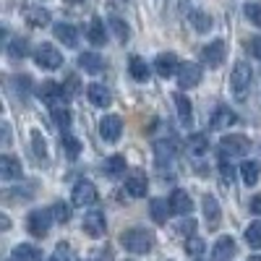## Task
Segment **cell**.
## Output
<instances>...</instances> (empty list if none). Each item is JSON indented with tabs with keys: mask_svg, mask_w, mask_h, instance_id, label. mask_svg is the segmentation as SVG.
Segmentation results:
<instances>
[{
	"mask_svg": "<svg viewBox=\"0 0 261 261\" xmlns=\"http://www.w3.org/2000/svg\"><path fill=\"white\" fill-rule=\"evenodd\" d=\"M180 60H178V55L175 53H160L157 58H154V71L162 76V79H170V76H175L178 71H180Z\"/></svg>",
	"mask_w": 261,
	"mask_h": 261,
	"instance_id": "9",
	"label": "cell"
},
{
	"mask_svg": "<svg viewBox=\"0 0 261 261\" xmlns=\"http://www.w3.org/2000/svg\"><path fill=\"white\" fill-rule=\"evenodd\" d=\"M21 175H24L21 162L13 154H3V160H0V178L3 180H18Z\"/></svg>",
	"mask_w": 261,
	"mask_h": 261,
	"instance_id": "16",
	"label": "cell"
},
{
	"mask_svg": "<svg viewBox=\"0 0 261 261\" xmlns=\"http://www.w3.org/2000/svg\"><path fill=\"white\" fill-rule=\"evenodd\" d=\"M180 232H188V235H193V230H196V220L193 217H186V220L180 222V227H178Z\"/></svg>",
	"mask_w": 261,
	"mask_h": 261,
	"instance_id": "45",
	"label": "cell"
},
{
	"mask_svg": "<svg viewBox=\"0 0 261 261\" xmlns=\"http://www.w3.org/2000/svg\"><path fill=\"white\" fill-rule=\"evenodd\" d=\"M34 60L39 68H47V71H55L63 65V55L58 53V47L47 45V42H42V45L34 50Z\"/></svg>",
	"mask_w": 261,
	"mask_h": 261,
	"instance_id": "5",
	"label": "cell"
},
{
	"mask_svg": "<svg viewBox=\"0 0 261 261\" xmlns=\"http://www.w3.org/2000/svg\"><path fill=\"white\" fill-rule=\"evenodd\" d=\"M55 39H60L65 47H76L79 45V32H76V27H71V24H55Z\"/></svg>",
	"mask_w": 261,
	"mask_h": 261,
	"instance_id": "20",
	"label": "cell"
},
{
	"mask_svg": "<svg viewBox=\"0 0 261 261\" xmlns=\"http://www.w3.org/2000/svg\"><path fill=\"white\" fill-rule=\"evenodd\" d=\"M53 220H55L53 212H45V209L32 212V214L27 217V230H29V235H34V238H45V235L50 232Z\"/></svg>",
	"mask_w": 261,
	"mask_h": 261,
	"instance_id": "3",
	"label": "cell"
},
{
	"mask_svg": "<svg viewBox=\"0 0 261 261\" xmlns=\"http://www.w3.org/2000/svg\"><path fill=\"white\" fill-rule=\"evenodd\" d=\"M248 261H261V256H248Z\"/></svg>",
	"mask_w": 261,
	"mask_h": 261,
	"instance_id": "49",
	"label": "cell"
},
{
	"mask_svg": "<svg viewBox=\"0 0 261 261\" xmlns=\"http://www.w3.org/2000/svg\"><path fill=\"white\" fill-rule=\"evenodd\" d=\"M60 144H63V151H65V157H68V160H76V157H79V151H81V141H79L73 134H68V130H63Z\"/></svg>",
	"mask_w": 261,
	"mask_h": 261,
	"instance_id": "30",
	"label": "cell"
},
{
	"mask_svg": "<svg viewBox=\"0 0 261 261\" xmlns=\"http://www.w3.org/2000/svg\"><path fill=\"white\" fill-rule=\"evenodd\" d=\"M246 243L251 248H261V222H251L246 227Z\"/></svg>",
	"mask_w": 261,
	"mask_h": 261,
	"instance_id": "38",
	"label": "cell"
},
{
	"mask_svg": "<svg viewBox=\"0 0 261 261\" xmlns=\"http://www.w3.org/2000/svg\"><path fill=\"white\" fill-rule=\"evenodd\" d=\"M65 92H68V94H76L79 92V79L76 76H68V81H65Z\"/></svg>",
	"mask_w": 261,
	"mask_h": 261,
	"instance_id": "46",
	"label": "cell"
},
{
	"mask_svg": "<svg viewBox=\"0 0 261 261\" xmlns=\"http://www.w3.org/2000/svg\"><path fill=\"white\" fill-rule=\"evenodd\" d=\"M120 134H123V120H120L118 115H105V118L99 120V136H102L105 141L115 144V141L120 139Z\"/></svg>",
	"mask_w": 261,
	"mask_h": 261,
	"instance_id": "11",
	"label": "cell"
},
{
	"mask_svg": "<svg viewBox=\"0 0 261 261\" xmlns=\"http://www.w3.org/2000/svg\"><path fill=\"white\" fill-rule=\"evenodd\" d=\"M235 251H238V246H235L232 238H220V241H217V246H214V251H212V256H214L217 261H227V258L235 256Z\"/></svg>",
	"mask_w": 261,
	"mask_h": 261,
	"instance_id": "22",
	"label": "cell"
},
{
	"mask_svg": "<svg viewBox=\"0 0 261 261\" xmlns=\"http://www.w3.org/2000/svg\"><path fill=\"white\" fill-rule=\"evenodd\" d=\"M86 37H89L92 45L102 47L105 42H107V32H105V21L102 18H92L89 21V29H86Z\"/></svg>",
	"mask_w": 261,
	"mask_h": 261,
	"instance_id": "21",
	"label": "cell"
},
{
	"mask_svg": "<svg viewBox=\"0 0 261 261\" xmlns=\"http://www.w3.org/2000/svg\"><path fill=\"white\" fill-rule=\"evenodd\" d=\"M175 141H157L154 144V151H157V162L160 165H165V160L167 162H172V157H175Z\"/></svg>",
	"mask_w": 261,
	"mask_h": 261,
	"instance_id": "33",
	"label": "cell"
},
{
	"mask_svg": "<svg viewBox=\"0 0 261 261\" xmlns=\"http://www.w3.org/2000/svg\"><path fill=\"white\" fill-rule=\"evenodd\" d=\"M110 29L115 32V37H118V42H128V37H130V29H128V24L123 18H118V16H110Z\"/></svg>",
	"mask_w": 261,
	"mask_h": 261,
	"instance_id": "37",
	"label": "cell"
},
{
	"mask_svg": "<svg viewBox=\"0 0 261 261\" xmlns=\"http://www.w3.org/2000/svg\"><path fill=\"white\" fill-rule=\"evenodd\" d=\"M32 149H34V157H37L39 162L47 160V141L42 139L39 130H32Z\"/></svg>",
	"mask_w": 261,
	"mask_h": 261,
	"instance_id": "36",
	"label": "cell"
},
{
	"mask_svg": "<svg viewBox=\"0 0 261 261\" xmlns=\"http://www.w3.org/2000/svg\"><path fill=\"white\" fill-rule=\"evenodd\" d=\"M251 81H253V71H251V65L248 63H235V68L230 73V86H232V94L238 99H246L248 89H251Z\"/></svg>",
	"mask_w": 261,
	"mask_h": 261,
	"instance_id": "2",
	"label": "cell"
},
{
	"mask_svg": "<svg viewBox=\"0 0 261 261\" xmlns=\"http://www.w3.org/2000/svg\"><path fill=\"white\" fill-rule=\"evenodd\" d=\"M50 212H53V217H55L58 222H68V220H71V206H68V204H63V201H58Z\"/></svg>",
	"mask_w": 261,
	"mask_h": 261,
	"instance_id": "39",
	"label": "cell"
},
{
	"mask_svg": "<svg viewBox=\"0 0 261 261\" xmlns=\"http://www.w3.org/2000/svg\"><path fill=\"white\" fill-rule=\"evenodd\" d=\"M102 172H105V175L107 178H120L123 175V172H125V160L120 157V154H115V157H107L105 162H102Z\"/></svg>",
	"mask_w": 261,
	"mask_h": 261,
	"instance_id": "24",
	"label": "cell"
},
{
	"mask_svg": "<svg viewBox=\"0 0 261 261\" xmlns=\"http://www.w3.org/2000/svg\"><path fill=\"white\" fill-rule=\"evenodd\" d=\"M105 214L102 212H89V214H84V232L89 235V238H102L105 235Z\"/></svg>",
	"mask_w": 261,
	"mask_h": 261,
	"instance_id": "13",
	"label": "cell"
},
{
	"mask_svg": "<svg viewBox=\"0 0 261 261\" xmlns=\"http://www.w3.org/2000/svg\"><path fill=\"white\" fill-rule=\"evenodd\" d=\"M50 113H53V120L60 130H68L71 128V113H68V107L65 105H58V107H50Z\"/></svg>",
	"mask_w": 261,
	"mask_h": 261,
	"instance_id": "35",
	"label": "cell"
},
{
	"mask_svg": "<svg viewBox=\"0 0 261 261\" xmlns=\"http://www.w3.org/2000/svg\"><path fill=\"white\" fill-rule=\"evenodd\" d=\"M201 206H204L206 227H209V230H217V227H220V222H222V212H220V204H217V199H214L212 193H204Z\"/></svg>",
	"mask_w": 261,
	"mask_h": 261,
	"instance_id": "12",
	"label": "cell"
},
{
	"mask_svg": "<svg viewBox=\"0 0 261 261\" xmlns=\"http://www.w3.org/2000/svg\"><path fill=\"white\" fill-rule=\"evenodd\" d=\"M248 53L261 60V37H251V39H248Z\"/></svg>",
	"mask_w": 261,
	"mask_h": 261,
	"instance_id": "44",
	"label": "cell"
},
{
	"mask_svg": "<svg viewBox=\"0 0 261 261\" xmlns=\"http://www.w3.org/2000/svg\"><path fill=\"white\" fill-rule=\"evenodd\" d=\"M11 258H13V261H42V251H39L37 246L21 243V246H16V248H13Z\"/></svg>",
	"mask_w": 261,
	"mask_h": 261,
	"instance_id": "23",
	"label": "cell"
},
{
	"mask_svg": "<svg viewBox=\"0 0 261 261\" xmlns=\"http://www.w3.org/2000/svg\"><path fill=\"white\" fill-rule=\"evenodd\" d=\"M37 94H39V99H45L50 107H58V105H65V86H60V84H55V81H42L39 86H37Z\"/></svg>",
	"mask_w": 261,
	"mask_h": 261,
	"instance_id": "6",
	"label": "cell"
},
{
	"mask_svg": "<svg viewBox=\"0 0 261 261\" xmlns=\"http://www.w3.org/2000/svg\"><path fill=\"white\" fill-rule=\"evenodd\" d=\"M149 209H151V220H154L157 225H165L167 217H170L167 212H172V209H170V201H165V199H151Z\"/></svg>",
	"mask_w": 261,
	"mask_h": 261,
	"instance_id": "29",
	"label": "cell"
},
{
	"mask_svg": "<svg viewBox=\"0 0 261 261\" xmlns=\"http://www.w3.org/2000/svg\"><path fill=\"white\" fill-rule=\"evenodd\" d=\"M225 53H227L225 42L214 39V42H209V45L201 47V63L209 65V68H220V65L225 63Z\"/></svg>",
	"mask_w": 261,
	"mask_h": 261,
	"instance_id": "7",
	"label": "cell"
},
{
	"mask_svg": "<svg viewBox=\"0 0 261 261\" xmlns=\"http://www.w3.org/2000/svg\"><path fill=\"white\" fill-rule=\"evenodd\" d=\"M186 251H188V256H201L204 253V241H201V238H188V241H186Z\"/></svg>",
	"mask_w": 261,
	"mask_h": 261,
	"instance_id": "40",
	"label": "cell"
},
{
	"mask_svg": "<svg viewBox=\"0 0 261 261\" xmlns=\"http://www.w3.org/2000/svg\"><path fill=\"white\" fill-rule=\"evenodd\" d=\"M178 84L180 89H193L201 84V65L199 63H183L178 71Z\"/></svg>",
	"mask_w": 261,
	"mask_h": 261,
	"instance_id": "10",
	"label": "cell"
},
{
	"mask_svg": "<svg viewBox=\"0 0 261 261\" xmlns=\"http://www.w3.org/2000/svg\"><path fill=\"white\" fill-rule=\"evenodd\" d=\"M248 149H251V141L246 136H241V134H230V136H222L220 139L222 157H243Z\"/></svg>",
	"mask_w": 261,
	"mask_h": 261,
	"instance_id": "4",
	"label": "cell"
},
{
	"mask_svg": "<svg viewBox=\"0 0 261 261\" xmlns=\"http://www.w3.org/2000/svg\"><path fill=\"white\" fill-rule=\"evenodd\" d=\"M188 18H191V27L199 32V34H206L212 27H214V21H212V16L209 13H204V11H191L188 13Z\"/></svg>",
	"mask_w": 261,
	"mask_h": 261,
	"instance_id": "28",
	"label": "cell"
},
{
	"mask_svg": "<svg viewBox=\"0 0 261 261\" xmlns=\"http://www.w3.org/2000/svg\"><path fill=\"white\" fill-rule=\"evenodd\" d=\"M146 188H149V183H146L144 172H130L128 180H125V191L134 196V199H141V196H146Z\"/></svg>",
	"mask_w": 261,
	"mask_h": 261,
	"instance_id": "19",
	"label": "cell"
},
{
	"mask_svg": "<svg viewBox=\"0 0 261 261\" xmlns=\"http://www.w3.org/2000/svg\"><path fill=\"white\" fill-rule=\"evenodd\" d=\"M120 243L128 253H149L151 248H154V232H149L144 227H130L120 235Z\"/></svg>",
	"mask_w": 261,
	"mask_h": 261,
	"instance_id": "1",
	"label": "cell"
},
{
	"mask_svg": "<svg viewBox=\"0 0 261 261\" xmlns=\"http://www.w3.org/2000/svg\"><path fill=\"white\" fill-rule=\"evenodd\" d=\"M8 55H11L13 60L27 58V55H29V42H27L24 37H16V39H11V42H8Z\"/></svg>",
	"mask_w": 261,
	"mask_h": 261,
	"instance_id": "34",
	"label": "cell"
},
{
	"mask_svg": "<svg viewBox=\"0 0 261 261\" xmlns=\"http://www.w3.org/2000/svg\"><path fill=\"white\" fill-rule=\"evenodd\" d=\"M170 209H172V214H180V217H188L191 214V209H193V199L186 193V191H172L170 193Z\"/></svg>",
	"mask_w": 261,
	"mask_h": 261,
	"instance_id": "15",
	"label": "cell"
},
{
	"mask_svg": "<svg viewBox=\"0 0 261 261\" xmlns=\"http://www.w3.org/2000/svg\"><path fill=\"white\" fill-rule=\"evenodd\" d=\"M86 97H89V102L97 105V107H110V102H113V94L107 92L102 84H89L86 86Z\"/></svg>",
	"mask_w": 261,
	"mask_h": 261,
	"instance_id": "18",
	"label": "cell"
},
{
	"mask_svg": "<svg viewBox=\"0 0 261 261\" xmlns=\"http://www.w3.org/2000/svg\"><path fill=\"white\" fill-rule=\"evenodd\" d=\"M71 201L76 206H89L97 201V186L92 180H79L71 191Z\"/></svg>",
	"mask_w": 261,
	"mask_h": 261,
	"instance_id": "8",
	"label": "cell"
},
{
	"mask_svg": "<svg viewBox=\"0 0 261 261\" xmlns=\"http://www.w3.org/2000/svg\"><path fill=\"white\" fill-rule=\"evenodd\" d=\"M68 253H71V248L65 246V243H60V246L55 248V256H53L50 261H71V256H68Z\"/></svg>",
	"mask_w": 261,
	"mask_h": 261,
	"instance_id": "43",
	"label": "cell"
},
{
	"mask_svg": "<svg viewBox=\"0 0 261 261\" xmlns=\"http://www.w3.org/2000/svg\"><path fill=\"white\" fill-rule=\"evenodd\" d=\"M172 99H175V107H178V118H180V123L183 125H191L193 123V107H191V99L186 97V94H175V97H172Z\"/></svg>",
	"mask_w": 261,
	"mask_h": 261,
	"instance_id": "26",
	"label": "cell"
},
{
	"mask_svg": "<svg viewBox=\"0 0 261 261\" xmlns=\"http://www.w3.org/2000/svg\"><path fill=\"white\" fill-rule=\"evenodd\" d=\"M251 212L253 214H261V193H256L253 199H251Z\"/></svg>",
	"mask_w": 261,
	"mask_h": 261,
	"instance_id": "47",
	"label": "cell"
},
{
	"mask_svg": "<svg viewBox=\"0 0 261 261\" xmlns=\"http://www.w3.org/2000/svg\"><path fill=\"white\" fill-rule=\"evenodd\" d=\"M220 172H222V180H225V183H232V178H235V167L227 165V157L220 160Z\"/></svg>",
	"mask_w": 261,
	"mask_h": 261,
	"instance_id": "42",
	"label": "cell"
},
{
	"mask_svg": "<svg viewBox=\"0 0 261 261\" xmlns=\"http://www.w3.org/2000/svg\"><path fill=\"white\" fill-rule=\"evenodd\" d=\"M71 3H81V0H71Z\"/></svg>",
	"mask_w": 261,
	"mask_h": 261,
	"instance_id": "51",
	"label": "cell"
},
{
	"mask_svg": "<svg viewBox=\"0 0 261 261\" xmlns=\"http://www.w3.org/2000/svg\"><path fill=\"white\" fill-rule=\"evenodd\" d=\"M258 175H261V165H258V162L246 160V162L241 165V178H243V183H246L248 188L258 183Z\"/></svg>",
	"mask_w": 261,
	"mask_h": 261,
	"instance_id": "27",
	"label": "cell"
},
{
	"mask_svg": "<svg viewBox=\"0 0 261 261\" xmlns=\"http://www.w3.org/2000/svg\"><path fill=\"white\" fill-rule=\"evenodd\" d=\"M238 123V115L230 110V107H225V105H220L217 110L212 113V120H209V125L214 128V130H225V128H230V125H235Z\"/></svg>",
	"mask_w": 261,
	"mask_h": 261,
	"instance_id": "14",
	"label": "cell"
},
{
	"mask_svg": "<svg viewBox=\"0 0 261 261\" xmlns=\"http://www.w3.org/2000/svg\"><path fill=\"white\" fill-rule=\"evenodd\" d=\"M24 18H27V24L34 27V29H42V27H47L50 24V11L47 8H42V6H32L24 11Z\"/></svg>",
	"mask_w": 261,
	"mask_h": 261,
	"instance_id": "17",
	"label": "cell"
},
{
	"mask_svg": "<svg viewBox=\"0 0 261 261\" xmlns=\"http://www.w3.org/2000/svg\"><path fill=\"white\" fill-rule=\"evenodd\" d=\"M128 71H130V76H134L136 81H146V79H149V65H146V60H141L139 55H130Z\"/></svg>",
	"mask_w": 261,
	"mask_h": 261,
	"instance_id": "31",
	"label": "cell"
},
{
	"mask_svg": "<svg viewBox=\"0 0 261 261\" xmlns=\"http://www.w3.org/2000/svg\"><path fill=\"white\" fill-rule=\"evenodd\" d=\"M188 151H191L193 157L206 154V151H209V139H206L204 134H193V136L188 139Z\"/></svg>",
	"mask_w": 261,
	"mask_h": 261,
	"instance_id": "32",
	"label": "cell"
},
{
	"mask_svg": "<svg viewBox=\"0 0 261 261\" xmlns=\"http://www.w3.org/2000/svg\"><path fill=\"white\" fill-rule=\"evenodd\" d=\"M115 3H128V0H115Z\"/></svg>",
	"mask_w": 261,
	"mask_h": 261,
	"instance_id": "50",
	"label": "cell"
},
{
	"mask_svg": "<svg viewBox=\"0 0 261 261\" xmlns=\"http://www.w3.org/2000/svg\"><path fill=\"white\" fill-rule=\"evenodd\" d=\"M246 16H248L251 24L261 27V3H248V6H246Z\"/></svg>",
	"mask_w": 261,
	"mask_h": 261,
	"instance_id": "41",
	"label": "cell"
},
{
	"mask_svg": "<svg viewBox=\"0 0 261 261\" xmlns=\"http://www.w3.org/2000/svg\"><path fill=\"white\" fill-rule=\"evenodd\" d=\"M8 141H11V134H8V125H3V144L8 146Z\"/></svg>",
	"mask_w": 261,
	"mask_h": 261,
	"instance_id": "48",
	"label": "cell"
},
{
	"mask_svg": "<svg viewBox=\"0 0 261 261\" xmlns=\"http://www.w3.org/2000/svg\"><path fill=\"white\" fill-rule=\"evenodd\" d=\"M79 65H81L86 73H99L105 68V60L97 53H81L79 55Z\"/></svg>",
	"mask_w": 261,
	"mask_h": 261,
	"instance_id": "25",
	"label": "cell"
}]
</instances>
